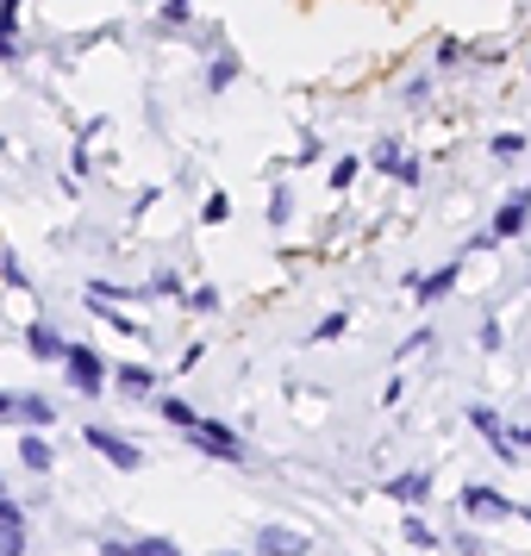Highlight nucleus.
<instances>
[{
  "label": "nucleus",
  "mask_w": 531,
  "mask_h": 556,
  "mask_svg": "<svg viewBox=\"0 0 531 556\" xmlns=\"http://www.w3.org/2000/svg\"><path fill=\"white\" fill-rule=\"evenodd\" d=\"M526 194H519V201H506L501 206V213H494V231H488V238H513V231H519V226H526Z\"/></svg>",
  "instance_id": "5"
},
{
  "label": "nucleus",
  "mask_w": 531,
  "mask_h": 556,
  "mask_svg": "<svg viewBox=\"0 0 531 556\" xmlns=\"http://www.w3.org/2000/svg\"><path fill=\"white\" fill-rule=\"evenodd\" d=\"M406 538H413V544H426V551L438 544V531H426V519H406Z\"/></svg>",
  "instance_id": "12"
},
{
  "label": "nucleus",
  "mask_w": 531,
  "mask_h": 556,
  "mask_svg": "<svg viewBox=\"0 0 531 556\" xmlns=\"http://www.w3.org/2000/svg\"><path fill=\"white\" fill-rule=\"evenodd\" d=\"M63 363H69V381H76L81 394H101L106 369H101V356H94V351H63Z\"/></svg>",
  "instance_id": "2"
},
{
  "label": "nucleus",
  "mask_w": 531,
  "mask_h": 556,
  "mask_svg": "<svg viewBox=\"0 0 531 556\" xmlns=\"http://www.w3.org/2000/svg\"><path fill=\"white\" fill-rule=\"evenodd\" d=\"M256 551L263 556H301L306 538L301 531H288V526H269V531H256Z\"/></svg>",
  "instance_id": "3"
},
{
  "label": "nucleus",
  "mask_w": 531,
  "mask_h": 556,
  "mask_svg": "<svg viewBox=\"0 0 531 556\" xmlns=\"http://www.w3.org/2000/svg\"><path fill=\"white\" fill-rule=\"evenodd\" d=\"M119 381H126V394H151V369H119Z\"/></svg>",
  "instance_id": "10"
},
{
  "label": "nucleus",
  "mask_w": 531,
  "mask_h": 556,
  "mask_svg": "<svg viewBox=\"0 0 531 556\" xmlns=\"http://www.w3.org/2000/svg\"><path fill=\"white\" fill-rule=\"evenodd\" d=\"M188 438H194L201 451L226 456V463H238V456H244V444H238V438H231V431L219 426V419H188Z\"/></svg>",
  "instance_id": "1"
},
{
  "label": "nucleus",
  "mask_w": 531,
  "mask_h": 556,
  "mask_svg": "<svg viewBox=\"0 0 531 556\" xmlns=\"http://www.w3.org/2000/svg\"><path fill=\"white\" fill-rule=\"evenodd\" d=\"M88 444H94L106 463H119V469H138V451H131L126 438H113V431H94V426H88Z\"/></svg>",
  "instance_id": "4"
},
{
  "label": "nucleus",
  "mask_w": 531,
  "mask_h": 556,
  "mask_svg": "<svg viewBox=\"0 0 531 556\" xmlns=\"http://www.w3.org/2000/svg\"><path fill=\"white\" fill-rule=\"evenodd\" d=\"M451 281H456V269H444V276L419 281V294H426V301H438V294H444V288H451Z\"/></svg>",
  "instance_id": "11"
},
{
  "label": "nucleus",
  "mask_w": 531,
  "mask_h": 556,
  "mask_svg": "<svg viewBox=\"0 0 531 556\" xmlns=\"http://www.w3.org/2000/svg\"><path fill=\"white\" fill-rule=\"evenodd\" d=\"M7 413H13V401H7V394H0V419H7Z\"/></svg>",
  "instance_id": "14"
},
{
  "label": "nucleus",
  "mask_w": 531,
  "mask_h": 556,
  "mask_svg": "<svg viewBox=\"0 0 531 556\" xmlns=\"http://www.w3.org/2000/svg\"><path fill=\"white\" fill-rule=\"evenodd\" d=\"M131 556H176V544H163V538H151V544H138Z\"/></svg>",
  "instance_id": "13"
},
{
  "label": "nucleus",
  "mask_w": 531,
  "mask_h": 556,
  "mask_svg": "<svg viewBox=\"0 0 531 556\" xmlns=\"http://www.w3.org/2000/svg\"><path fill=\"white\" fill-rule=\"evenodd\" d=\"M20 456H26V469H51V444H45V438H26Z\"/></svg>",
  "instance_id": "8"
},
{
  "label": "nucleus",
  "mask_w": 531,
  "mask_h": 556,
  "mask_svg": "<svg viewBox=\"0 0 531 556\" xmlns=\"http://www.w3.org/2000/svg\"><path fill=\"white\" fill-rule=\"evenodd\" d=\"M26 351H31V356H63L69 344H63L51 326H31V331H26Z\"/></svg>",
  "instance_id": "6"
},
{
  "label": "nucleus",
  "mask_w": 531,
  "mask_h": 556,
  "mask_svg": "<svg viewBox=\"0 0 531 556\" xmlns=\"http://www.w3.org/2000/svg\"><path fill=\"white\" fill-rule=\"evenodd\" d=\"M469 513H476V519H506V501L488 494V488H476V494H469Z\"/></svg>",
  "instance_id": "7"
},
{
  "label": "nucleus",
  "mask_w": 531,
  "mask_h": 556,
  "mask_svg": "<svg viewBox=\"0 0 531 556\" xmlns=\"http://www.w3.org/2000/svg\"><path fill=\"white\" fill-rule=\"evenodd\" d=\"M401 501H426V476H401V481H388Z\"/></svg>",
  "instance_id": "9"
}]
</instances>
